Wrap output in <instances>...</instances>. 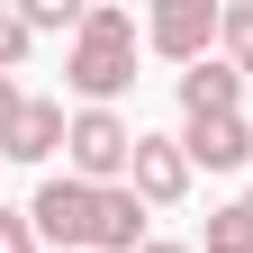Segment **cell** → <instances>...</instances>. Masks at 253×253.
<instances>
[{"mask_svg":"<svg viewBox=\"0 0 253 253\" xmlns=\"http://www.w3.org/2000/svg\"><path fill=\"white\" fill-rule=\"evenodd\" d=\"M63 82L82 90V109H109L126 82H136V18L126 9H90L73 54H63Z\"/></svg>","mask_w":253,"mask_h":253,"instance_id":"6da1fadb","label":"cell"},{"mask_svg":"<svg viewBox=\"0 0 253 253\" xmlns=\"http://www.w3.org/2000/svg\"><path fill=\"white\" fill-rule=\"evenodd\" d=\"M63 154H73V181L118 190V181H126V163H136V126H126L118 109H73V136H63Z\"/></svg>","mask_w":253,"mask_h":253,"instance_id":"7a4b0ae2","label":"cell"},{"mask_svg":"<svg viewBox=\"0 0 253 253\" xmlns=\"http://www.w3.org/2000/svg\"><path fill=\"white\" fill-rule=\"evenodd\" d=\"M217 37H226V9H208V0H163V9L145 18V45H154V54H172L181 73H190V63H208Z\"/></svg>","mask_w":253,"mask_h":253,"instance_id":"3957f363","label":"cell"},{"mask_svg":"<svg viewBox=\"0 0 253 253\" xmlns=\"http://www.w3.org/2000/svg\"><path fill=\"white\" fill-rule=\"evenodd\" d=\"M27 217H37V235L45 244H100V190H90V181H73V172H54L45 190H37V208H27Z\"/></svg>","mask_w":253,"mask_h":253,"instance_id":"277c9868","label":"cell"},{"mask_svg":"<svg viewBox=\"0 0 253 253\" xmlns=\"http://www.w3.org/2000/svg\"><path fill=\"white\" fill-rule=\"evenodd\" d=\"M126 190H136L145 208H172L181 190H190V154H181V136H136V163H126Z\"/></svg>","mask_w":253,"mask_h":253,"instance_id":"5b68a950","label":"cell"},{"mask_svg":"<svg viewBox=\"0 0 253 253\" xmlns=\"http://www.w3.org/2000/svg\"><path fill=\"white\" fill-rule=\"evenodd\" d=\"M63 136H73V118H63L54 100H27V109L9 118V136H0V163H45Z\"/></svg>","mask_w":253,"mask_h":253,"instance_id":"8992f818","label":"cell"},{"mask_svg":"<svg viewBox=\"0 0 253 253\" xmlns=\"http://www.w3.org/2000/svg\"><path fill=\"white\" fill-rule=\"evenodd\" d=\"M181 154H190V163H208V172H235L244 154H253V126H244V109H235V118H190Z\"/></svg>","mask_w":253,"mask_h":253,"instance_id":"52a82bcc","label":"cell"},{"mask_svg":"<svg viewBox=\"0 0 253 253\" xmlns=\"http://www.w3.org/2000/svg\"><path fill=\"white\" fill-rule=\"evenodd\" d=\"M235 100H244L235 63H190V73H181V109L190 118H235Z\"/></svg>","mask_w":253,"mask_h":253,"instance_id":"ba28073f","label":"cell"},{"mask_svg":"<svg viewBox=\"0 0 253 253\" xmlns=\"http://www.w3.org/2000/svg\"><path fill=\"white\" fill-rule=\"evenodd\" d=\"M90 253H145V199H136V190H100V244H90Z\"/></svg>","mask_w":253,"mask_h":253,"instance_id":"9c48e42d","label":"cell"},{"mask_svg":"<svg viewBox=\"0 0 253 253\" xmlns=\"http://www.w3.org/2000/svg\"><path fill=\"white\" fill-rule=\"evenodd\" d=\"M208 253H253V190H244L235 208L208 217Z\"/></svg>","mask_w":253,"mask_h":253,"instance_id":"30bf717a","label":"cell"},{"mask_svg":"<svg viewBox=\"0 0 253 253\" xmlns=\"http://www.w3.org/2000/svg\"><path fill=\"white\" fill-rule=\"evenodd\" d=\"M18 18H27V37H82V18H90V9H73V0H27Z\"/></svg>","mask_w":253,"mask_h":253,"instance_id":"8fae6325","label":"cell"},{"mask_svg":"<svg viewBox=\"0 0 253 253\" xmlns=\"http://www.w3.org/2000/svg\"><path fill=\"white\" fill-rule=\"evenodd\" d=\"M217 45H226V63L253 82V0H235V9H226V37H217Z\"/></svg>","mask_w":253,"mask_h":253,"instance_id":"7c38bea8","label":"cell"},{"mask_svg":"<svg viewBox=\"0 0 253 253\" xmlns=\"http://www.w3.org/2000/svg\"><path fill=\"white\" fill-rule=\"evenodd\" d=\"M27 45H37V37H27V18H18V9H0V73H18Z\"/></svg>","mask_w":253,"mask_h":253,"instance_id":"4fadbf2b","label":"cell"},{"mask_svg":"<svg viewBox=\"0 0 253 253\" xmlns=\"http://www.w3.org/2000/svg\"><path fill=\"white\" fill-rule=\"evenodd\" d=\"M45 235H37V217H18V208H0V253H37Z\"/></svg>","mask_w":253,"mask_h":253,"instance_id":"5bb4252c","label":"cell"},{"mask_svg":"<svg viewBox=\"0 0 253 253\" xmlns=\"http://www.w3.org/2000/svg\"><path fill=\"white\" fill-rule=\"evenodd\" d=\"M27 109V90H18V73H0V136H9V118Z\"/></svg>","mask_w":253,"mask_h":253,"instance_id":"9a60e30c","label":"cell"},{"mask_svg":"<svg viewBox=\"0 0 253 253\" xmlns=\"http://www.w3.org/2000/svg\"><path fill=\"white\" fill-rule=\"evenodd\" d=\"M145 253H190V244H145Z\"/></svg>","mask_w":253,"mask_h":253,"instance_id":"2e32d148","label":"cell"}]
</instances>
